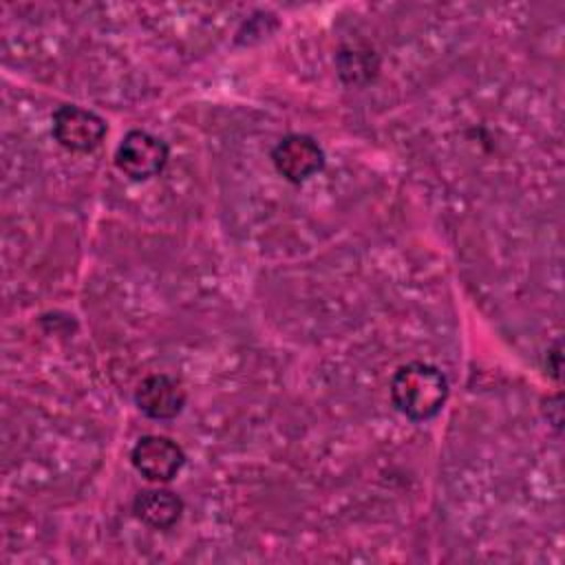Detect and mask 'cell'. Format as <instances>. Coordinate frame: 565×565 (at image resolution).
I'll return each instance as SVG.
<instances>
[{"mask_svg":"<svg viewBox=\"0 0 565 565\" xmlns=\"http://www.w3.org/2000/svg\"><path fill=\"white\" fill-rule=\"evenodd\" d=\"M393 406L413 422L435 417L448 399L446 375L426 362H408L391 377Z\"/></svg>","mask_w":565,"mask_h":565,"instance_id":"1","label":"cell"},{"mask_svg":"<svg viewBox=\"0 0 565 565\" xmlns=\"http://www.w3.org/2000/svg\"><path fill=\"white\" fill-rule=\"evenodd\" d=\"M166 163L168 143L148 130L126 132L115 150L117 170L132 181H146L157 177Z\"/></svg>","mask_w":565,"mask_h":565,"instance_id":"2","label":"cell"},{"mask_svg":"<svg viewBox=\"0 0 565 565\" xmlns=\"http://www.w3.org/2000/svg\"><path fill=\"white\" fill-rule=\"evenodd\" d=\"M51 121L55 141L71 152H90L106 137V121L97 113L75 104L57 106Z\"/></svg>","mask_w":565,"mask_h":565,"instance_id":"3","label":"cell"},{"mask_svg":"<svg viewBox=\"0 0 565 565\" xmlns=\"http://www.w3.org/2000/svg\"><path fill=\"white\" fill-rule=\"evenodd\" d=\"M135 470L148 481L166 483L179 475L185 463L183 448L163 435H143L130 450Z\"/></svg>","mask_w":565,"mask_h":565,"instance_id":"4","label":"cell"},{"mask_svg":"<svg viewBox=\"0 0 565 565\" xmlns=\"http://www.w3.org/2000/svg\"><path fill=\"white\" fill-rule=\"evenodd\" d=\"M271 161L287 181L302 183L324 168V150L313 137L294 132L274 146Z\"/></svg>","mask_w":565,"mask_h":565,"instance_id":"5","label":"cell"},{"mask_svg":"<svg viewBox=\"0 0 565 565\" xmlns=\"http://www.w3.org/2000/svg\"><path fill=\"white\" fill-rule=\"evenodd\" d=\"M135 404L150 419H172L185 406V388L172 375L152 373L139 382L135 391Z\"/></svg>","mask_w":565,"mask_h":565,"instance_id":"6","label":"cell"},{"mask_svg":"<svg viewBox=\"0 0 565 565\" xmlns=\"http://www.w3.org/2000/svg\"><path fill=\"white\" fill-rule=\"evenodd\" d=\"M132 512L154 530L172 527L183 514V501L177 492L166 488H148L132 499Z\"/></svg>","mask_w":565,"mask_h":565,"instance_id":"7","label":"cell"},{"mask_svg":"<svg viewBox=\"0 0 565 565\" xmlns=\"http://www.w3.org/2000/svg\"><path fill=\"white\" fill-rule=\"evenodd\" d=\"M547 355L554 360V366L550 369V373L554 375V380H558V377H561V344L556 342V344H554V349H552Z\"/></svg>","mask_w":565,"mask_h":565,"instance_id":"8","label":"cell"}]
</instances>
